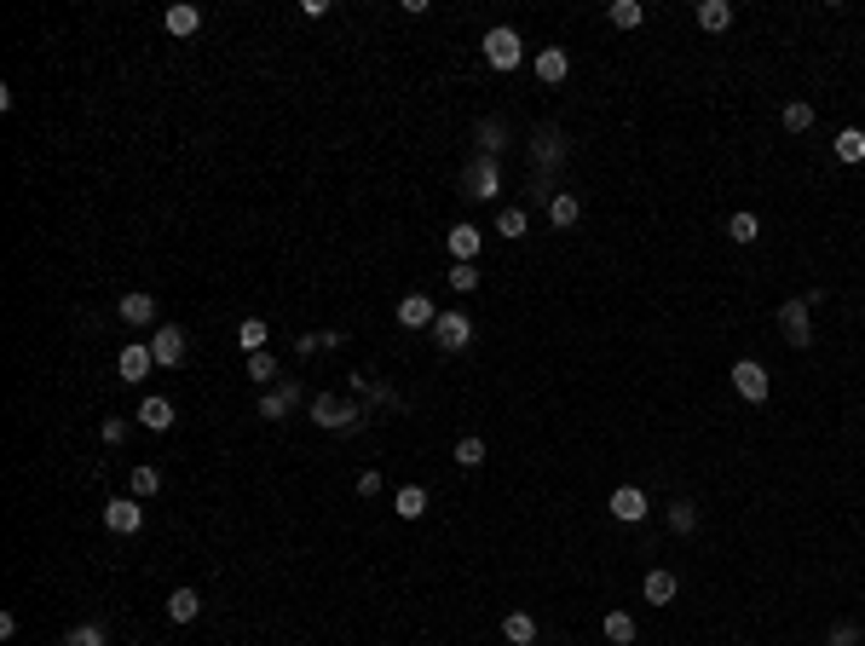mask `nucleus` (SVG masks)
Returning <instances> with one entry per match:
<instances>
[{
  "label": "nucleus",
  "mask_w": 865,
  "mask_h": 646,
  "mask_svg": "<svg viewBox=\"0 0 865 646\" xmlns=\"http://www.w3.org/2000/svg\"><path fill=\"white\" fill-rule=\"evenodd\" d=\"M312 421L329 433H346V428H364V404H346V399H329V392H312Z\"/></svg>",
  "instance_id": "obj_1"
},
{
  "label": "nucleus",
  "mask_w": 865,
  "mask_h": 646,
  "mask_svg": "<svg viewBox=\"0 0 865 646\" xmlns=\"http://www.w3.org/2000/svg\"><path fill=\"white\" fill-rule=\"evenodd\" d=\"M519 58H525V46H519V35L508 24L485 29V64H491V70H519Z\"/></svg>",
  "instance_id": "obj_2"
},
{
  "label": "nucleus",
  "mask_w": 865,
  "mask_h": 646,
  "mask_svg": "<svg viewBox=\"0 0 865 646\" xmlns=\"http://www.w3.org/2000/svg\"><path fill=\"white\" fill-rule=\"evenodd\" d=\"M733 387H738V399L762 404L767 392H774V375H767V364H756V358H738V364H733Z\"/></svg>",
  "instance_id": "obj_3"
},
{
  "label": "nucleus",
  "mask_w": 865,
  "mask_h": 646,
  "mask_svg": "<svg viewBox=\"0 0 865 646\" xmlns=\"http://www.w3.org/2000/svg\"><path fill=\"white\" fill-rule=\"evenodd\" d=\"M150 352H156V370H179L185 364V329L179 323H156L150 329Z\"/></svg>",
  "instance_id": "obj_4"
},
{
  "label": "nucleus",
  "mask_w": 865,
  "mask_h": 646,
  "mask_svg": "<svg viewBox=\"0 0 865 646\" xmlns=\"http://www.w3.org/2000/svg\"><path fill=\"white\" fill-rule=\"evenodd\" d=\"M433 341H438V352H462V346L474 341V318H467V312H438Z\"/></svg>",
  "instance_id": "obj_5"
},
{
  "label": "nucleus",
  "mask_w": 865,
  "mask_h": 646,
  "mask_svg": "<svg viewBox=\"0 0 865 646\" xmlns=\"http://www.w3.org/2000/svg\"><path fill=\"white\" fill-rule=\"evenodd\" d=\"M496 191H502L496 156H474V162H467V197H474V202H496Z\"/></svg>",
  "instance_id": "obj_6"
},
{
  "label": "nucleus",
  "mask_w": 865,
  "mask_h": 646,
  "mask_svg": "<svg viewBox=\"0 0 865 646\" xmlns=\"http://www.w3.org/2000/svg\"><path fill=\"white\" fill-rule=\"evenodd\" d=\"M104 525L116 531V537H133V531L145 525V508H139V497H110V502H104Z\"/></svg>",
  "instance_id": "obj_7"
},
{
  "label": "nucleus",
  "mask_w": 865,
  "mask_h": 646,
  "mask_svg": "<svg viewBox=\"0 0 865 646\" xmlns=\"http://www.w3.org/2000/svg\"><path fill=\"white\" fill-rule=\"evenodd\" d=\"M808 312H813V306L802 301V294L779 306V329H784V341H791V346H813V323H808Z\"/></svg>",
  "instance_id": "obj_8"
},
{
  "label": "nucleus",
  "mask_w": 865,
  "mask_h": 646,
  "mask_svg": "<svg viewBox=\"0 0 865 646\" xmlns=\"http://www.w3.org/2000/svg\"><path fill=\"white\" fill-rule=\"evenodd\" d=\"M150 370H156L150 341H128V346H121V358H116V375H121V381H133V387H139Z\"/></svg>",
  "instance_id": "obj_9"
},
{
  "label": "nucleus",
  "mask_w": 865,
  "mask_h": 646,
  "mask_svg": "<svg viewBox=\"0 0 865 646\" xmlns=\"http://www.w3.org/2000/svg\"><path fill=\"white\" fill-rule=\"evenodd\" d=\"M301 399H306L301 381H277L272 392H260V416H265V421H283V416H289V410L301 404Z\"/></svg>",
  "instance_id": "obj_10"
},
{
  "label": "nucleus",
  "mask_w": 865,
  "mask_h": 646,
  "mask_svg": "<svg viewBox=\"0 0 865 646\" xmlns=\"http://www.w3.org/2000/svg\"><path fill=\"white\" fill-rule=\"evenodd\" d=\"M611 519H623V525H640V519H647V491H640V485H623V491H611Z\"/></svg>",
  "instance_id": "obj_11"
},
{
  "label": "nucleus",
  "mask_w": 865,
  "mask_h": 646,
  "mask_svg": "<svg viewBox=\"0 0 865 646\" xmlns=\"http://www.w3.org/2000/svg\"><path fill=\"white\" fill-rule=\"evenodd\" d=\"M121 323H133V329H156V301L145 289H133V294H121Z\"/></svg>",
  "instance_id": "obj_12"
},
{
  "label": "nucleus",
  "mask_w": 865,
  "mask_h": 646,
  "mask_svg": "<svg viewBox=\"0 0 865 646\" xmlns=\"http://www.w3.org/2000/svg\"><path fill=\"white\" fill-rule=\"evenodd\" d=\"M399 323L404 329H433L438 323V306L428 301V294H404V301H399Z\"/></svg>",
  "instance_id": "obj_13"
},
{
  "label": "nucleus",
  "mask_w": 865,
  "mask_h": 646,
  "mask_svg": "<svg viewBox=\"0 0 865 646\" xmlns=\"http://www.w3.org/2000/svg\"><path fill=\"white\" fill-rule=\"evenodd\" d=\"M162 29H168V35H179V41H185V35H197V29H202V12L191 6V0H173V6L162 12Z\"/></svg>",
  "instance_id": "obj_14"
},
{
  "label": "nucleus",
  "mask_w": 865,
  "mask_h": 646,
  "mask_svg": "<svg viewBox=\"0 0 865 646\" xmlns=\"http://www.w3.org/2000/svg\"><path fill=\"white\" fill-rule=\"evenodd\" d=\"M479 248H485V231L479 226H450V260L456 265H474Z\"/></svg>",
  "instance_id": "obj_15"
},
{
  "label": "nucleus",
  "mask_w": 865,
  "mask_h": 646,
  "mask_svg": "<svg viewBox=\"0 0 865 646\" xmlns=\"http://www.w3.org/2000/svg\"><path fill=\"white\" fill-rule=\"evenodd\" d=\"M565 75H572V58H565V46H543L537 53V82H565Z\"/></svg>",
  "instance_id": "obj_16"
},
{
  "label": "nucleus",
  "mask_w": 865,
  "mask_h": 646,
  "mask_svg": "<svg viewBox=\"0 0 865 646\" xmlns=\"http://www.w3.org/2000/svg\"><path fill=\"white\" fill-rule=\"evenodd\" d=\"M139 421H145L150 433H168V428H173V399H162V392H150V399L139 404Z\"/></svg>",
  "instance_id": "obj_17"
},
{
  "label": "nucleus",
  "mask_w": 865,
  "mask_h": 646,
  "mask_svg": "<svg viewBox=\"0 0 865 646\" xmlns=\"http://www.w3.org/2000/svg\"><path fill=\"white\" fill-rule=\"evenodd\" d=\"M640 594H647L652 606H669L675 594H681V577H675V572H664V565H658V572H647V589H640Z\"/></svg>",
  "instance_id": "obj_18"
},
{
  "label": "nucleus",
  "mask_w": 865,
  "mask_h": 646,
  "mask_svg": "<svg viewBox=\"0 0 865 646\" xmlns=\"http://www.w3.org/2000/svg\"><path fill=\"white\" fill-rule=\"evenodd\" d=\"M733 18H738V12H733V0H704V6H698V24L710 29V35L733 29Z\"/></svg>",
  "instance_id": "obj_19"
},
{
  "label": "nucleus",
  "mask_w": 865,
  "mask_h": 646,
  "mask_svg": "<svg viewBox=\"0 0 865 646\" xmlns=\"http://www.w3.org/2000/svg\"><path fill=\"white\" fill-rule=\"evenodd\" d=\"M392 514H399V519H421V514H428V491H421V485H399Z\"/></svg>",
  "instance_id": "obj_20"
},
{
  "label": "nucleus",
  "mask_w": 865,
  "mask_h": 646,
  "mask_svg": "<svg viewBox=\"0 0 865 646\" xmlns=\"http://www.w3.org/2000/svg\"><path fill=\"white\" fill-rule=\"evenodd\" d=\"M197 612H202V594L197 589H173L168 594V623H191Z\"/></svg>",
  "instance_id": "obj_21"
},
{
  "label": "nucleus",
  "mask_w": 865,
  "mask_h": 646,
  "mask_svg": "<svg viewBox=\"0 0 865 646\" xmlns=\"http://www.w3.org/2000/svg\"><path fill=\"white\" fill-rule=\"evenodd\" d=\"M502 641H508V646H531V641H537V618L508 612V618H502Z\"/></svg>",
  "instance_id": "obj_22"
},
{
  "label": "nucleus",
  "mask_w": 865,
  "mask_h": 646,
  "mask_svg": "<svg viewBox=\"0 0 865 646\" xmlns=\"http://www.w3.org/2000/svg\"><path fill=\"white\" fill-rule=\"evenodd\" d=\"M577 219H583V202H577L572 191H560L554 202H548V226H560V231H565V226H577Z\"/></svg>",
  "instance_id": "obj_23"
},
{
  "label": "nucleus",
  "mask_w": 865,
  "mask_h": 646,
  "mask_svg": "<svg viewBox=\"0 0 865 646\" xmlns=\"http://www.w3.org/2000/svg\"><path fill=\"white\" fill-rule=\"evenodd\" d=\"M128 491H133L139 502H145V497H156V491H162V474H156V468H150V462H139V468H133V474H128Z\"/></svg>",
  "instance_id": "obj_24"
},
{
  "label": "nucleus",
  "mask_w": 865,
  "mask_h": 646,
  "mask_svg": "<svg viewBox=\"0 0 865 646\" xmlns=\"http://www.w3.org/2000/svg\"><path fill=\"white\" fill-rule=\"evenodd\" d=\"M237 341H243V352H265V341H272V323H265V318H243Z\"/></svg>",
  "instance_id": "obj_25"
},
{
  "label": "nucleus",
  "mask_w": 865,
  "mask_h": 646,
  "mask_svg": "<svg viewBox=\"0 0 865 646\" xmlns=\"http://www.w3.org/2000/svg\"><path fill=\"white\" fill-rule=\"evenodd\" d=\"M456 468H467V474H474V468H485V439H479V433L456 439Z\"/></svg>",
  "instance_id": "obj_26"
},
{
  "label": "nucleus",
  "mask_w": 865,
  "mask_h": 646,
  "mask_svg": "<svg viewBox=\"0 0 865 646\" xmlns=\"http://www.w3.org/2000/svg\"><path fill=\"white\" fill-rule=\"evenodd\" d=\"M531 231V219H525V208H502L496 214V237H508V243H519Z\"/></svg>",
  "instance_id": "obj_27"
},
{
  "label": "nucleus",
  "mask_w": 865,
  "mask_h": 646,
  "mask_svg": "<svg viewBox=\"0 0 865 646\" xmlns=\"http://www.w3.org/2000/svg\"><path fill=\"white\" fill-rule=\"evenodd\" d=\"M277 375H283V370H277V358H272V352H248V381H260V392L272 387Z\"/></svg>",
  "instance_id": "obj_28"
},
{
  "label": "nucleus",
  "mask_w": 865,
  "mask_h": 646,
  "mask_svg": "<svg viewBox=\"0 0 865 646\" xmlns=\"http://www.w3.org/2000/svg\"><path fill=\"white\" fill-rule=\"evenodd\" d=\"M611 24H618V29H640V24H647V6H640V0H611Z\"/></svg>",
  "instance_id": "obj_29"
},
{
  "label": "nucleus",
  "mask_w": 865,
  "mask_h": 646,
  "mask_svg": "<svg viewBox=\"0 0 865 646\" xmlns=\"http://www.w3.org/2000/svg\"><path fill=\"white\" fill-rule=\"evenodd\" d=\"M606 641L611 646H629V641H635V618H629V612H606Z\"/></svg>",
  "instance_id": "obj_30"
},
{
  "label": "nucleus",
  "mask_w": 865,
  "mask_h": 646,
  "mask_svg": "<svg viewBox=\"0 0 865 646\" xmlns=\"http://www.w3.org/2000/svg\"><path fill=\"white\" fill-rule=\"evenodd\" d=\"M837 156H842V162H865V133L860 128H842L837 133Z\"/></svg>",
  "instance_id": "obj_31"
},
{
  "label": "nucleus",
  "mask_w": 865,
  "mask_h": 646,
  "mask_svg": "<svg viewBox=\"0 0 865 646\" xmlns=\"http://www.w3.org/2000/svg\"><path fill=\"white\" fill-rule=\"evenodd\" d=\"M779 121H784V133H808V128H813V104H802V99H796V104H784V116H779Z\"/></svg>",
  "instance_id": "obj_32"
},
{
  "label": "nucleus",
  "mask_w": 865,
  "mask_h": 646,
  "mask_svg": "<svg viewBox=\"0 0 865 646\" xmlns=\"http://www.w3.org/2000/svg\"><path fill=\"white\" fill-rule=\"evenodd\" d=\"M502 139H508L502 121H479V156H502Z\"/></svg>",
  "instance_id": "obj_33"
},
{
  "label": "nucleus",
  "mask_w": 865,
  "mask_h": 646,
  "mask_svg": "<svg viewBox=\"0 0 865 646\" xmlns=\"http://www.w3.org/2000/svg\"><path fill=\"white\" fill-rule=\"evenodd\" d=\"M727 237H733V243H756V237H762L756 214H733V219H727Z\"/></svg>",
  "instance_id": "obj_34"
},
{
  "label": "nucleus",
  "mask_w": 865,
  "mask_h": 646,
  "mask_svg": "<svg viewBox=\"0 0 865 646\" xmlns=\"http://www.w3.org/2000/svg\"><path fill=\"white\" fill-rule=\"evenodd\" d=\"M692 525H698V508H692V502H675V508H669V531H675V537H687Z\"/></svg>",
  "instance_id": "obj_35"
},
{
  "label": "nucleus",
  "mask_w": 865,
  "mask_h": 646,
  "mask_svg": "<svg viewBox=\"0 0 865 646\" xmlns=\"http://www.w3.org/2000/svg\"><path fill=\"white\" fill-rule=\"evenodd\" d=\"M450 289L456 294H474L479 289V265H450Z\"/></svg>",
  "instance_id": "obj_36"
},
{
  "label": "nucleus",
  "mask_w": 865,
  "mask_h": 646,
  "mask_svg": "<svg viewBox=\"0 0 865 646\" xmlns=\"http://www.w3.org/2000/svg\"><path fill=\"white\" fill-rule=\"evenodd\" d=\"M64 646H104V629L99 623H82V629H70V635H64Z\"/></svg>",
  "instance_id": "obj_37"
},
{
  "label": "nucleus",
  "mask_w": 865,
  "mask_h": 646,
  "mask_svg": "<svg viewBox=\"0 0 865 646\" xmlns=\"http://www.w3.org/2000/svg\"><path fill=\"white\" fill-rule=\"evenodd\" d=\"M831 646H860V623H837L831 629Z\"/></svg>",
  "instance_id": "obj_38"
},
{
  "label": "nucleus",
  "mask_w": 865,
  "mask_h": 646,
  "mask_svg": "<svg viewBox=\"0 0 865 646\" xmlns=\"http://www.w3.org/2000/svg\"><path fill=\"white\" fill-rule=\"evenodd\" d=\"M99 433H104V445H121V439H128V421H121V416H110Z\"/></svg>",
  "instance_id": "obj_39"
},
{
  "label": "nucleus",
  "mask_w": 865,
  "mask_h": 646,
  "mask_svg": "<svg viewBox=\"0 0 865 646\" xmlns=\"http://www.w3.org/2000/svg\"><path fill=\"white\" fill-rule=\"evenodd\" d=\"M381 491V474H375V468H364V474H358V497H375Z\"/></svg>",
  "instance_id": "obj_40"
}]
</instances>
